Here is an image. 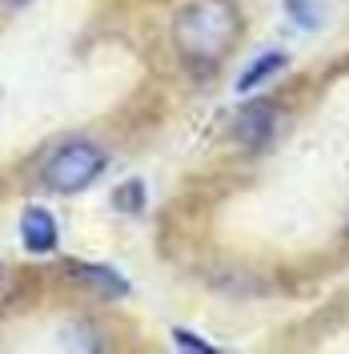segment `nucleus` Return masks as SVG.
<instances>
[{"mask_svg":"<svg viewBox=\"0 0 349 354\" xmlns=\"http://www.w3.org/2000/svg\"><path fill=\"white\" fill-rule=\"evenodd\" d=\"M241 37V12L233 0H193L177 12L173 41L177 53L197 68L221 65Z\"/></svg>","mask_w":349,"mask_h":354,"instance_id":"1","label":"nucleus"},{"mask_svg":"<svg viewBox=\"0 0 349 354\" xmlns=\"http://www.w3.org/2000/svg\"><path fill=\"white\" fill-rule=\"evenodd\" d=\"M105 169V153L92 141H65L57 153L44 161V185L52 194H81Z\"/></svg>","mask_w":349,"mask_h":354,"instance_id":"2","label":"nucleus"},{"mask_svg":"<svg viewBox=\"0 0 349 354\" xmlns=\"http://www.w3.org/2000/svg\"><path fill=\"white\" fill-rule=\"evenodd\" d=\"M273 129H277V113H273V105H265V101L245 105V109L237 113V121H233V137H237L241 145H249V149L269 145Z\"/></svg>","mask_w":349,"mask_h":354,"instance_id":"3","label":"nucleus"},{"mask_svg":"<svg viewBox=\"0 0 349 354\" xmlns=\"http://www.w3.org/2000/svg\"><path fill=\"white\" fill-rule=\"evenodd\" d=\"M21 242L28 254H52L57 250V218L44 205H28L21 214Z\"/></svg>","mask_w":349,"mask_h":354,"instance_id":"4","label":"nucleus"},{"mask_svg":"<svg viewBox=\"0 0 349 354\" xmlns=\"http://www.w3.org/2000/svg\"><path fill=\"white\" fill-rule=\"evenodd\" d=\"M277 68H285V57H281V53H265L261 61H253V65H249V73H241L237 93H253V88L261 85V81H269Z\"/></svg>","mask_w":349,"mask_h":354,"instance_id":"5","label":"nucleus"},{"mask_svg":"<svg viewBox=\"0 0 349 354\" xmlns=\"http://www.w3.org/2000/svg\"><path fill=\"white\" fill-rule=\"evenodd\" d=\"M77 274H81L85 282H92V286H105V294H109V298H121V294H129V282H125L121 274L105 270V266H77Z\"/></svg>","mask_w":349,"mask_h":354,"instance_id":"6","label":"nucleus"},{"mask_svg":"<svg viewBox=\"0 0 349 354\" xmlns=\"http://www.w3.org/2000/svg\"><path fill=\"white\" fill-rule=\"evenodd\" d=\"M112 205L117 209H125V214H141V205H145V185L132 177V181H125V185H117V194H112Z\"/></svg>","mask_w":349,"mask_h":354,"instance_id":"7","label":"nucleus"},{"mask_svg":"<svg viewBox=\"0 0 349 354\" xmlns=\"http://www.w3.org/2000/svg\"><path fill=\"white\" fill-rule=\"evenodd\" d=\"M289 17H293L297 24H306V28H313V24L321 21L317 8H313V0H289Z\"/></svg>","mask_w":349,"mask_h":354,"instance_id":"8","label":"nucleus"},{"mask_svg":"<svg viewBox=\"0 0 349 354\" xmlns=\"http://www.w3.org/2000/svg\"><path fill=\"white\" fill-rule=\"evenodd\" d=\"M173 342L181 346V351H201V354H213V346H209V342H201L197 334H185V330H173Z\"/></svg>","mask_w":349,"mask_h":354,"instance_id":"9","label":"nucleus"}]
</instances>
